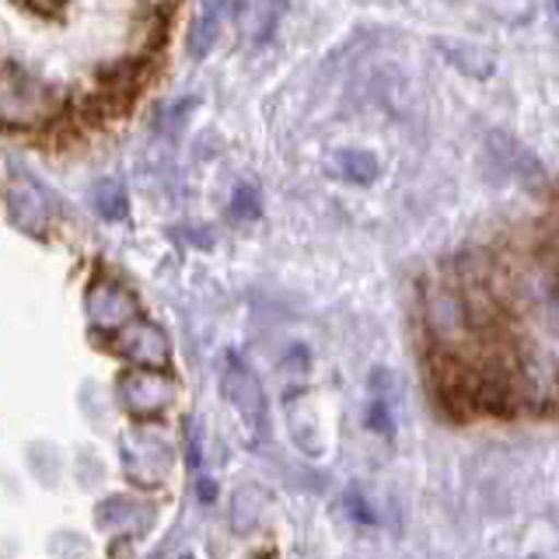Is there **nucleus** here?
<instances>
[{
  "label": "nucleus",
  "mask_w": 559,
  "mask_h": 559,
  "mask_svg": "<svg viewBox=\"0 0 559 559\" xmlns=\"http://www.w3.org/2000/svg\"><path fill=\"white\" fill-rule=\"evenodd\" d=\"M70 87L32 74L22 63H0V127L11 133L39 136L67 116Z\"/></svg>",
  "instance_id": "1"
},
{
  "label": "nucleus",
  "mask_w": 559,
  "mask_h": 559,
  "mask_svg": "<svg viewBox=\"0 0 559 559\" xmlns=\"http://www.w3.org/2000/svg\"><path fill=\"white\" fill-rule=\"evenodd\" d=\"M116 395L119 406L127 409L133 419H157L162 424L165 413L175 406L179 399V381L171 378V371L162 367H127L116 378Z\"/></svg>",
  "instance_id": "2"
},
{
  "label": "nucleus",
  "mask_w": 559,
  "mask_h": 559,
  "mask_svg": "<svg viewBox=\"0 0 559 559\" xmlns=\"http://www.w3.org/2000/svg\"><path fill=\"white\" fill-rule=\"evenodd\" d=\"M157 419H140V427L122 433V468L136 486H162L175 465V451L154 430Z\"/></svg>",
  "instance_id": "3"
},
{
  "label": "nucleus",
  "mask_w": 559,
  "mask_h": 559,
  "mask_svg": "<svg viewBox=\"0 0 559 559\" xmlns=\"http://www.w3.org/2000/svg\"><path fill=\"white\" fill-rule=\"evenodd\" d=\"M112 354L133 367H162V371H168L171 340L162 325H154L147 319H133L130 325L112 332Z\"/></svg>",
  "instance_id": "4"
},
{
  "label": "nucleus",
  "mask_w": 559,
  "mask_h": 559,
  "mask_svg": "<svg viewBox=\"0 0 559 559\" xmlns=\"http://www.w3.org/2000/svg\"><path fill=\"white\" fill-rule=\"evenodd\" d=\"M84 311H87V322L98 332H109L112 336L122 325L140 319V301L130 287L116 284V280H95V284L84 290Z\"/></svg>",
  "instance_id": "5"
},
{
  "label": "nucleus",
  "mask_w": 559,
  "mask_h": 559,
  "mask_svg": "<svg viewBox=\"0 0 559 559\" xmlns=\"http://www.w3.org/2000/svg\"><path fill=\"white\" fill-rule=\"evenodd\" d=\"M4 203H8V217L17 231L25 235H46L52 224H57V206H52L49 192L25 179V175H14L4 189Z\"/></svg>",
  "instance_id": "6"
},
{
  "label": "nucleus",
  "mask_w": 559,
  "mask_h": 559,
  "mask_svg": "<svg viewBox=\"0 0 559 559\" xmlns=\"http://www.w3.org/2000/svg\"><path fill=\"white\" fill-rule=\"evenodd\" d=\"M221 384H224L227 402L238 409V416L245 419V424H249L252 430H266V399H262V384L249 367H245L238 357H227Z\"/></svg>",
  "instance_id": "7"
},
{
  "label": "nucleus",
  "mask_w": 559,
  "mask_h": 559,
  "mask_svg": "<svg viewBox=\"0 0 559 559\" xmlns=\"http://www.w3.org/2000/svg\"><path fill=\"white\" fill-rule=\"evenodd\" d=\"M154 521L151 503L136 500V497H109L98 503L95 524L98 532L112 535V538H136L140 532H147Z\"/></svg>",
  "instance_id": "8"
},
{
  "label": "nucleus",
  "mask_w": 559,
  "mask_h": 559,
  "mask_svg": "<svg viewBox=\"0 0 559 559\" xmlns=\"http://www.w3.org/2000/svg\"><path fill=\"white\" fill-rule=\"evenodd\" d=\"M336 165L343 168L340 175H346L349 182H371L374 171H378V162H374L371 154H364V151H343V154H336Z\"/></svg>",
  "instance_id": "9"
},
{
  "label": "nucleus",
  "mask_w": 559,
  "mask_h": 559,
  "mask_svg": "<svg viewBox=\"0 0 559 559\" xmlns=\"http://www.w3.org/2000/svg\"><path fill=\"white\" fill-rule=\"evenodd\" d=\"M95 206L105 221H119L122 214H127V197H122L119 182H112V179L98 182L95 186Z\"/></svg>",
  "instance_id": "10"
},
{
  "label": "nucleus",
  "mask_w": 559,
  "mask_h": 559,
  "mask_svg": "<svg viewBox=\"0 0 559 559\" xmlns=\"http://www.w3.org/2000/svg\"><path fill=\"white\" fill-rule=\"evenodd\" d=\"M556 8H559V0H556Z\"/></svg>",
  "instance_id": "11"
}]
</instances>
